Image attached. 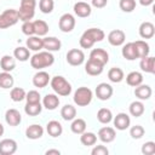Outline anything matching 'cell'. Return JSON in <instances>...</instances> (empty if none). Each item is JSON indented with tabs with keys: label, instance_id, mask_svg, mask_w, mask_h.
<instances>
[{
	"label": "cell",
	"instance_id": "cell-1",
	"mask_svg": "<svg viewBox=\"0 0 155 155\" xmlns=\"http://www.w3.org/2000/svg\"><path fill=\"white\" fill-rule=\"evenodd\" d=\"M105 34L102 29L99 28H90L86 31H84V34L80 38V46L82 48H91L96 42H99L104 39Z\"/></svg>",
	"mask_w": 155,
	"mask_h": 155
},
{
	"label": "cell",
	"instance_id": "cell-2",
	"mask_svg": "<svg viewBox=\"0 0 155 155\" xmlns=\"http://www.w3.org/2000/svg\"><path fill=\"white\" fill-rule=\"evenodd\" d=\"M54 62V57L51 52L48 51H42V52H38L35 53L31 58H30V65L34 69H44L47 67H51Z\"/></svg>",
	"mask_w": 155,
	"mask_h": 155
},
{
	"label": "cell",
	"instance_id": "cell-3",
	"mask_svg": "<svg viewBox=\"0 0 155 155\" xmlns=\"http://www.w3.org/2000/svg\"><path fill=\"white\" fill-rule=\"evenodd\" d=\"M50 84L52 90L59 96H69L71 92V85L63 76H59V75L53 76Z\"/></svg>",
	"mask_w": 155,
	"mask_h": 155
},
{
	"label": "cell",
	"instance_id": "cell-4",
	"mask_svg": "<svg viewBox=\"0 0 155 155\" xmlns=\"http://www.w3.org/2000/svg\"><path fill=\"white\" fill-rule=\"evenodd\" d=\"M35 0H21V6L18 12V18L23 22L30 21L35 15Z\"/></svg>",
	"mask_w": 155,
	"mask_h": 155
},
{
	"label": "cell",
	"instance_id": "cell-5",
	"mask_svg": "<svg viewBox=\"0 0 155 155\" xmlns=\"http://www.w3.org/2000/svg\"><path fill=\"white\" fill-rule=\"evenodd\" d=\"M92 97H93L92 91L88 87L82 86V87H79L75 91V93H74V102L79 107H86V105H88L91 103Z\"/></svg>",
	"mask_w": 155,
	"mask_h": 155
},
{
	"label": "cell",
	"instance_id": "cell-6",
	"mask_svg": "<svg viewBox=\"0 0 155 155\" xmlns=\"http://www.w3.org/2000/svg\"><path fill=\"white\" fill-rule=\"evenodd\" d=\"M18 21H19V18H18L17 10L8 8L0 15V29H5L11 25H15Z\"/></svg>",
	"mask_w": 155,
	"mask_h": 155
},
{
	"label": "cell",
	"instance_id": "cell-7",
	"mask_svg": "<svg viewBox=\"0 0 155 155\" xmlns=\"http://www.w3.org/2000/svg\"><path fill=\"white\" fill-rule=\"evenodd\" d=\"M75 17L70 13H64L59 18V22H58V25H59V29L63 31V33H70L74 27H75Z\"/></svg>",
	"mask_w": 155,
	"mask_h": 155
},
{
	"label": "cell",
	"instance_id": "cell-8",
	"mask_svg": "<svg viewBox=\"0 0 155 155\" xmlns=\"http://www.w3.org/2000/svg\"><path fill=\"white\" fill-rule=\"evenodd\" d=\"M85 61V54L79 48H71L67 53V62L70 65H80Z\"/></svg>",
	"mask_w": 155,
	"mask_h": 155
},
{
	"label": "cell",
	"instance_id": "cell-9",
	"mask_svg": "<svg viewBox=\"0 0 155 155\" xmlns=\"http://www.w3.org/2000/svg\"><path fill=\"white\" fill-rule=\"evenodd\" d=\"M96 96L101 101H108L113 96V87L107 82H102L96 87Z\"/></svg>",
	"mask_w": 155,
	"mask_h": 155
},
{
	"label": "cell",
	"instance_id": "cell-10",
	"mask_svg": "<svg viewBox=\"0 0 155 155\" xmlns=\"http://www.w3.org/2000/svg\"><path fill=\"white\" fill-rule=\"evenodd\" d=\"M17 151V143L11 138L2 139L0 142V155H12Z\"/></svg>",
	"mask_w": 155,
	"mask_h": 155
},
{
	"label": "cell",
	"instance_id": "cell-11",
	"mask_svg": "<svg viewBox=\"0 0 155 155\" xmlns=\"http://www.w3.org/2000/svg\"><path fill=\"white\" fill-rule=\"evenodd\" d=\"M126 40V35L121 29L111 30L108 35V41L113 46H121Z\"/></svg>",
	"mask_w": 155,
	"mask_h": 155
},
{
	"label": "cell",
	"instance_id": "cell-12",
	"mask_svg": "<svg viewBox=\"0 0 155 155\" xmlns=\"http://www.w3.org/2000/svg\"><path fill=\"white\" fill-rule=\"evenodd\" d=\"M103 68H104V64H102V63H99V62H97V61H94V59H92V58H90V59L87 61L86 65H85L86 73H87L88 75H92V76H96V75L102 74Z\"/></svg>",
	"mask_w": 155,
	"mask_h": 155
},
{
	"label": "cell",
	"instance_id": "cell-13",
	"mask_svg": "<svg viewBox=\"0 0 155 155\" xmlns=\"http://www.w3.org/2000/svg\"><path fill=\"white\" fill-rule=\"evenodd\" d=\"M130 124H131V119L126 113H119L114 117V126L116 127V130L124 131L130 127Z\"/></svg>",
	"mask_w": 155,
	"mask_h": 155
},
{
	"label": "cell",
	"instance_id": "cell-14",
	"mask_svg": "<svg viewBox=\"0 0 155 155\" xmlns=\"http://www.w3.org/2000/svg\"><path fill=\"white\" fill-rule=\"evenodd\" d=\"M116 137V132L113 127H109V126H105V127H102L99 131H98V138L103 142V143H110L115 139Z\"/></svg>",
	"mask_w": 155,
	"mask_h": 155
},
{
	"label": "cell",
	"instance_id": "cell-15",
	"mask_svg": "<svg viewBox=\"0 0 155 155\" xmlns=\"http://www.w3.org/2000/svg\"><path fill=\"white\" fill-rule=\"evenodd\" d=\"M91 6L85 2V1H78L75 5H74V12L78 17H81V18H85V17H88L91 15Z\"/></svg>",
	"mask_w": 155,
	"mask_h": 155
},
{
	"label": "cell",
	"instance_id": "cell-16",
	"mask_svg": "<svg viewBox=\"0 0 155 155\" xmlns=\"http://www.w3.org/2000/svg\"><path fill=\"white\" fill-rule=\"evenodd\" d=\"M5 120L10 126H17L22 121V116L17 109H8L5 114Z\"/></svg>",
	"mask_w": 155,
	"mask_h": 155
},
{
	"label": "cell",
	"instance_id": "cell-17",
	"mask_svg": "<svg viewBox=\"0 0 155 155\" xmlns=\"http://www.w3.org/2000/svg\"><path fill=\"white\" fill-rule=\"evenodd\" d=\"M42 44H44V48H46V51H48V52L58 51L62 46L61 40L54 36H47V38L42 39Z\"/></svg>",
	"mask_w": 155,
	"mask_h": 155
},
{
	"label": "cell",
	"instance_id": "cell-18",
	"mask_svg": "<svg viewBox=\"0 0 155 155\" xmlns=\"http://www.w3.org/2000/svg\"><path fill=\"white\" fill-rule=\"evenodd\" d=\"M48 81H50V75L46 71H38L33 76V85L35 87H39V88H42V87L47 86Z\"/></svg>",
	"mask_w": 155,
	"mask_h": 155
},
{
	"label": "cell",
	"instance_id": "cell-19",
	"mask_svg": "<svg viewBox=\"0 0 155 155\" xmlns=\"http://www.w3.org/2000/svg\"><path fill=\"white\" fill-rule=\"evenodd\" d=\"M155 34V27L151 22H143L139 25V35L143 39H151Z\"/></svg>",
	"mask_w": 155,
	"mask_h": 155
},
{
	"label": "cell",
	"instance_id": "cell-20",
	"mask_svg": "<svg viewBox=\"0 0 155 155\" xmlns=\"http://www.w3.org/2000/svg\"><path fill=\"white\" fill-rule=\"evenodd\" d=\"M90 58H92V59H94V61H97V62H99V63L105 65L108 63V61H109V54L103 48H93L91 51V53H90Z\"/></svg>",
	"mask_w": 155,
	"mask_h": 155
},
{
	"label": "cell",
	"instance_id": "cell-21",
	"mask_svg": "<svg viewBox=\"0 0 155 155\" xmlns=\"http://www.w3.org/2000/svg\"><path fill=\"white\" fill-rule=\"evenodd\" d=\"M139 67H140V69L143 71L154 74L155 73V58L154 57H150V56H147V57L140 58Z\"/></svg>",
	"mask_w": 155,
	"mask_h": 155
},
{
	"label": "cell",
	"instance_id": "cell-22",
	"mask_svg": "<svg viewBox=\"0 0 155 155\" xmlns=\"http://www.w3.org/2000/svg\"><path fill=\"white\" fill-rule=\"evenodd\" d=\"M133 45H134V50H136V53H137V58H143V57L149 56L150 48H149V45L145 41L137 40V41L133 42Z\"/></svg>",
	"mask_w": 155,
	"mask_h": 155
},
{
	"label": "cell",
	"instance_id": "cell-23",
	"mask_svg": "<svg viewBox=\"0 0 155 155\" xmlns=\"http://www.w3.org/2000/svg\"><path fill=\"white\" fill-rule=\"evenodd\" d=\"M153 91H151V87L149 85H138L134 90V94L137 98L142 99V101H145V99H149L150 96H151Z\"/></svg>",
	"mask_w": 155,
	"mask_h": 155
},
{
	"label": "cell",
	"instance_id": "cell-24",
	"mask_svg": "<svg viewBox=\"0 0 155 155\" xmlns=\"http://www.w3.org/2000/svg\"><path fill=\"white\" fill-rule=\"evenodd\" d=\"M44 134V128L42 126L40 125H30L27 130H25V136L29 138V139H39L40 137H42Z\"/></svg>",
	"mask_w": 155,
	"mask_h": 155
},
{
	"label": "cell",
	"instance_id": "cell-25",
	"mask_svg": "<svg viewBox=\"0 0 155 155\" xmlns=\"http://www.w3.org/2000/svg\"><path fill=\"white\" fill-rule=\"evenodd\" d=\"M42 104H44V107H45L46 109H48V110H54V109L58 107V104H59V98H58L56 94H53V93H48V94H46V96L44 97Z\"/></svg>",
	"mask_w": 155,
	"mask_h": 155
},
{
	"label": "cell",
	"instance_id": "cell-26",
	"mask_svg": "<svg viewBox=\"0 0 155 155\" xmlns=\"http://www.w3.org/2000/svg\"><path fill=\"white\" fill-rule=\"evenodd\" d=\"M46 130H47V133L51 136V137H58L62 134L63 132V127L61 125V122L56 121V120H51L48 121L47 126H46Z\"/></svg>",
	"mask_w": 155,
	"mask_h": 155
},
{
	"label": "cell",
	"instance_id": "cell-27",
	"mask_svg": "<svg viewBox=\"0 0 155 155\" xmlns=\"http://www.w3.org/2000/svg\"><path fill=\"white\" fill-rule=\"evenodd\" d=\"M121 53H122L124 58H126L127 61H134V59H137V53H136L133 42H127L126 45H124Z\"/></svg>",
	"mask_w": 155,
	"mask_h": 155
},
{
	"label": "cell",
	"instance_id": "cell-28",
	"mask_svg": "<svg viewBox=\"0 0 155 155\" xmlns=\"http://www.w3.org/2000/svg\"><path fill=\"white\" fill-rule=\"evenodd\" d=\"M33 25H34V31L38 36H44L47 34L48 31V24L42 21V19H36L33 22Z\"/></svg>",
	"mask_w": 155,
	"mask_h": 155
},
{
	"label": "cell",
	"instance_id": "cell-29",
	"mask_svg": "<svg viewBox=\"0 0 155 155\" xmlns=\"http://www.w3.org/2000/svg\"><path fill=\"white\" fill-rule=\"evenodd\" d=\"M27 47L31 51H40L41 48H44L42 39H40V36H29L27 40Z\"/></svg>",
	"mask_w": 155,
	"mask_h": 155
},
{
	"label": "cell",
	"instance_id": "cell-30",
	"mask_svg": "<svg viewBox=\"0 0 155 155\" xmlns=\"http://www.w3.org/2000/svg\"><path fill=\"white\" fill-rule=\"evenodd\" d=\"M0 67H1V69L4 71H8V73L12 71L15 69V67H16L15 58L11 57V56H8V54H5L1 58V61H0Z\"/></svg>",
	"mask_w": 155,
	"mask_h": 155
},
{
	"label": "cell",
	"instance_id": "cell-31",
	"mask_svg": "<svg viewBox=\"0 0 155 155\" xmlns=\"http://www.w3.org/2000/svg\"><path fill=\"white\" fill-rule=\"evenodd\" d=\"M126 82L130 86L137 87L138 85H140L143 82V75L139 71H131L127 76H126Z\"/></svg>",
	"mask_w": 155,
	"mask_h": 155
},
{
	"label": "cell",
	"instance_id": "cell-32",
	"mask_svg": "<svg viewBox=\"0 0 155 155\" xmlns=\"http://www.w3.org/2000/svg\"><path fill=\"white\" fill-rule=\"evenodd\" d=\"M61 116L65 120V121H70V120H74L75 116H76V109L75 107L70 105V104H65L62 110H61Z\"/></svg>",
	"mask_w": 155,
	"mask_h": 155
},
{
	"label": "cell",
	"instance_id": "cell-33",
	"mask_svg": "<svg viewBox=\"0 0 155 155\" xmlns=\"http://www.w3.org/2000/svg\"><path fill=\"white\" fill-rule=\"evenodd\" d=\"M145 108H144V104L139 101H134L130 104V114L134 117H139L143 115Z\"/></svg>",
	"mask_w": 155,
	"mask_h": 155
},
{
	"label": "cell",
	"instance_id": "cell-34",
	"mask_svg": "<svg viewBox=\"0 0 155 155\" xmlns=\"http://www.w3.org/2000/svg\"><path fill=\"white\" fill-rule=\"evenodd\" d=\"M108 78L111 82H115V84L121 82L124 80V71H122V69L114 67L108 71Z\"/></svg>",
	"mask_w": 155,
	"mask_h": 155
},
{
	"label": "cell",
	"instance_id": "cell-35",
	"mask_svg": "<svg viewBox=\"0 0 155 155\" xmlns=\"http://www.w3.org/2000/svg\"><path fill=\"white\" fill-rule=\"evenodd\" d=\"M13 56L16 59L21 61V62H25L30 58V52L28 50V47H23V46H19L17 48H15L13 51Z\"/></svg>",
	"mask_w": 155,
	"mask_h": 155
},
{
	"label": "cell",
	"instance_id": "cell-36",
	"mask_svg": "<svg viewBox=\"0 0 155 155\" xmlns=\"http://www.w3.org/2000/svg\"><path fill=\"white\" fill-rule=\"evenodd\" d=\"M97 119L101 124H109L113 120V114L110 109L107 108H101L97 113Z\"/></svg>",
	"mask_w": 155,
	"mask_h": 155
},
{
	"label": "cell",
	"instance_id": "cell-37",
	"mask_svg": "<svg viewBox=\"0 0 155 155\" xmlns=\"http://www.w3.org/2000/svg\"><path fill=\"white\" fill-rule=\"evenodd\" d=\"M13 76L8 71H2L0 73V87L1 88H10L13 86Z\"/></svg>",
	"mask_w": 155,
	"mask_h": 155
},
{
	"label": "cell",
	"instance_id": "cell-38",
	"mask_svg": "<svg viewBox=\"0 0 155 155\" xmlns=\"http://www.w3.org/2000/svg\"><path fill=\"white\" fill-rule=\"evenodd\" d=\"M41 109H42V107H41L40 102L39 103H27L25 107H24V111L29 116H36V115H39L41 113Z\"/></svg>",
	"mask_w": 155,
	"mask_h": 155
},
{
	"label": "cell",
	"instance_id": "cell-39",
	"mask_svg": "<svg viewBox=\"0 0 155 155\" xmlns=\"http://www.w3.org/2000/svg\"><path fill=\"white\" fill-rule=\"evenodd\" d=\"M71 132L76 134H81L82 132L86 131V122L84 119H74V121L70 125Z\"/></svg>",
	"mask_w": 155,
	"mask_h": 155
},
{
	"label": "cell",
	"instance_id": "cell-40",
	"mask_svg": "<svg viewBox=\"0 0 155 155\" xmlns=\"http://www.w3.org/2000/svg\"><path fill=\"white\" fill-rule=\"evenodd\" d=\"M80 142L86 147L94 145L97 142V136L92 132H82L80 136Z\"/></svg>",
	"mask_w": 155,
	"mask_h": 155
},
{
	"label": "cell",
	"instance_id": "cell-41",
	"mask_svg": "<svg viewBox=\"0 0 155 155\" xmlns=\"http://www.w3.org/2000/svg\"><path fill=\"white\" fill-rule=\"evenodd\" d=\"M25 91L22 87H13L10 92V97L13 102H21L25 98Z\"/></svg>",
	"mask_w": 155,
	"mask_h": 155
},
{
	"label": "cell",
	"instance_id": "cell-42",
	"mask_svg": "<svg viewBox=\"0 0 155 155\" xmlns=\"http://www.w3.org/2000/svg\"><path fill=\"white\" fill-rule=\"evenodd\" d=\"M54 2L53 0H40L39 2V8L42 13H51L53 11Z\"/></svg>",
	"mask_w": 155,
	"mask_h": 155
},
{
	"label": "cell",
	"instance_id": "cell-43",
	"mask_svg": "<svg viewBox=\"0 0 155 155\" xmlns=\"http://www.w3.org/2000/svg\"><path fill=\"white\" fill-rule=\"evenodd\" d=\"M119 6L124 12H132L136 8V0H120Z\"/></svg>",
	"mask_w": 155,
	"mask_h": 155
},
{
	"label": "cell",
	"instance_id": "cell-44",
	"mask_svg": "<svg viewBox=\"0 0 155 155\" xmlns=\"http://www.w3.org/2000/svg\"><path fill=\"white\" fill-rule=\"evenodd\" d=\"M144 132H145V130H144V127L140 126V125H134V126H132L131 130H130V134H131V137L134 138V139L142 138V137L144 136Z\"/></svg>",
	"mask_w": 155,
	"mask_h": 155
},
{
	"label": "cell",
	"instance_id": "cell-45",
	"mask_svg": "<svg viewBox=\"0 0 155 155\" xmlns=\"http://www.w3.org/2000/svg\"><path fill=\"white\" fill-rule=\"evenodd\" d=\"M25 99H27V103H39L40 102V93L35 90H31L25 94Z\"/></svg>",
	"mask_w": 155,
	"mask_h": 155
},
{
	"label": "cell",
	"instance_id": "cell-46",
	"mask_svg": "<svg viewBox=\"0 0 155 155\" xmlns=\"http://www.w3.org/2000/svg\"><path fill=\"white\" fill-rule=\"evenodd\" d=\"M142 154L144 155H154L155 154V143L147 142L142 145Z\"/></svg>",
	"mask_w": 155,
	"mask_h": 155
},
{
	"label": "cell",
	"instance_id": "cell-47",
	"mask_svg": "<svg viewBox=\"0 0 155 155\" xmlns=\"http://www.w3.org/2000/svg\"><path fill=\"white\" fill-rule=\"evenodd\" d=\"M22 31H23V34H25V35H28V36L34 35V34H35V31H34L33 22H31V21H25V22H23Z\"/></svg>",
	"mask_w": 155,
	"mask_h": 155
},
{
	"label": "cell",
	"instance_id": "cell-48",
	"mask_svg": "<svg viewBox=\"0 0 155 155\" xmlns=\"http://www.w3.org/2000/svg\"><path fill=\"white\" fill-rule=\"evenodd\" d=\"M91 154H92V155H108V154H109V150H108V148L104 147V145H96V147L92 149Z\"/></svg>",
	"mask_w": 155,
	"mask_h": 155
},
{
	"label": "cell",
	"instance_id": "cell-49",
	"mask_svg": "<svg viewBox=\"0 0 155 155\" xmlns=\"http://www.w3.org/2000/svg\"><path fill=\"white\" fill-rule=\"evenodd\" d=\"M92 6L97 7V8H103L107 4H108V0H92Z\"/></svg>",
	"mask_w": 155,
	"mask_h": 155
},
{
	"label": "cell",
	"instance_id": "cell-50",
	"mask_svg": "<svg viewBox=\"0 0 155 155\" xmlns=\"http://www.w3.org/2000/svg\"><path fill=\"white\" fill-rule=\"evenodd\" d=\"M46 155H59L61 154V151L58 150V149H48V150H46V153H45Z\"/></svg>",
	"mask_w": 155,
	"mask_h": 155
},
{
	"label": "cell",
	"instance_id": "cell-51",
	"mask_svg": "<svg viewBox=\"0 0 155 155\" xmlns=\"http://www.w3.org/2000/svg\"><path fill=\"white\" fill-rule=\"evenodd\" d=\"M139 2L143 6H149V5H151L154 2V0H139Z\"/></svg>",
	"mask_w": 155,
	"mask_h": 155
},
{
	"label": "cell",
	"instance_id": "cell-52",
	"mask_svg": "<svg viewBox=\"0 0 155 155\" xmlns=\"http://www.w3.org/2000/svg\"><path fill=\"white\" fill-rule=\"evenodd\" d=\"M4 131H5V130H4V126H2V124L0 122V137L4 134Z\"/></svg>",
	"mask_w": 155,
	"mask_h": 155
}]
</instances>
